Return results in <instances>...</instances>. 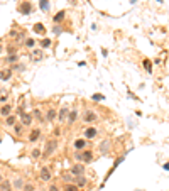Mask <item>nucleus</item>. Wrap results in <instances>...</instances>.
<instances>
[{"instance_id":"nucleus-43","label":"nucleus","mask_w":169,"mask_h":191,"mask_svg":"<svg viewBox=\"0 0 169 191\" xmlns=\"http://www.w3.org/2000/svg\"><path fill=\"white\" fill-rule=\"evenodd\" d=\"M162 167H164V169H166V171H169V162H166V164H164Z\"/></svg>"},{"instance_id":"nucleus-19","label":"nucleus","mask_w":169,"mask_h":191,"mask_svg":"<svg viewBox=\"0 0 169 191\" xmlns=\"http://www.w3.org/2000/svg\"><path fill=\"white\" fill-rule=\"evenodd\" d=\"M68 112H70V108H68V107H61V108H59V110H58V120H59V122H64V120H66Z\"/></svg>"},{"instance_id":"nucleus-22","label":"nucleus","mask_w":169,"mask_h":191,"mask_svg":"<svg viewBox=\"0 0 169 191\" xmlns=\"http://www.w3.org/2000/svg\"><path fill=\"white\" fill-rule=\"evenodd\" d=\"M0 191H14L10 179H4V181L0 183Z\"/></svg>"},{"instance_id":"nucleus-36","label":"nucleus","mask_w":169,"mask_h":191,"mask_svg":"<svg viewBox=\"0 0 169 191\" xmlns=\"http://www.w3.org/2000/svg\"><path fill=\"white\" fill-rule=\"evenodd\" d=\"M22 191H36L34 183H25V184H24V188H22Z\"/></svg>"},{"instance_id":"nucleus-44","label":"nucleus","mask_w":169,"mask_h":191,"mask_svg":"<svg viewBox=\"0 0 169 191\" xmlns=\"http://www.w3.org/2000/svg\"><path fill=\"white\" fill-rule=\"evenodd\" d=\"M4 179H5V178H4V174L0 173V183H2V181H4Z\"/></svg>"},{"instance_id":"nucleus-34","label":"nucleus","mask_w":169,"mask_h":191,"mask_svg":"<svg viewBox=\"0 0 169 191\" xmlns=\"http://www.w3.org/2000/svg\"><path fill=\"white\" fill-rule=\"evenodd\" d=\"M142 64H144V68H146V71L147 73H152V63H151V59H144L142 61Z\"/></svg>"},{"instance_id":"nucleus-31","label":"nucleus","mask_w":169,"mask_h":191,"mask_svg":"<svg viewBox=\"0 0 169 191\" xmlns=\"http://www.w3.org/2000/svg\"><path fill=\"white\" fill-rule=\"evenodd\" d=\"M22 130H24V125L22 124H15V125H14V134H15V135H22Z\"/></svg>"},{"instance_id":"nucleus-14","label":"nucleus","mask_w":169,"mask_h":191,"mask_svg":"<svg viewBox=\"0 0 169 191\" xmlns=\"http://www.w3.org/2000/svg\"><path fill=\"white\" fill-rule=\"evenodd\" d=\"M76 120H78V110H70L68 112V117H66V122H68V125H73Z\"/></svg>"},{"instance_id":"nucleus-40","label":"nucleus","mask_w":169,"mask_h":191,"mask_svg":"<svg viewBox=\"0 0 169 191\" xmlns=\"http://www.w3.org/2000/svg\"><path fill=\"white\" fill-rule=\"evenodd\" d=\"M7 53H9V54H15V48H14V46H7Z\"/></svg>"},{"instance_id":"nucleus-37","label":"nucleus","mask_w":169,"mask_h":191,"mask_svg":"<svg viewBox=\"0 0 169 191\" xmlns=\"http://www.w3.org/2000/svg\"><path fill=\"white\" fill-rule=\"evenodd\" d=\"M53 32H54V34H56V36H59V34L63 32V29L59 27V24H54V27H53Z\"/></svg>"},{"instance_id":"nucleus-13","label":"nucleus","mask_w":169,"mask_h":191,"mask_svg":"<svg viewBox=\"0 0 169 191\" xmlns=\"http://www.w3.org/2000/svg\"><path fill=\"white\" fill-rule=\"evenodd\" d=\"M9 115H12V105L10 103H2L0 105V117H9Z\"/></svg>"},{"instance_id":"nucleus-8","label":"nucleus","mask_w":169,"mask_h":191,"mask_svg":"<svg viewBox=\"0 0 169 191\" xmlns=\"http://www.w3.org/2000/svg\"><path fill=\"white\" fill-rule=\"evenodd\" d=\"M19 119H20V124H22L24 127H30L32 122H34V119H32V115H30L29 112H22V114L19 115Z\"/></svg>"},{"instance_id":"nucleus-47","label":"nucleus","mask_w":169,"mask_h":191,"mask_svg":"<svg viewBox=\"0 0 169 191\" xmlns=\"http://www.w3.org/2000/svg\"><path fill=\"white\" fill-rule=\"evenodd\" d=\"M0 142H2V139H0Z\"/></svg>"},{"instance_id":"nucleus-6","label":"nucleus","mask_w":169,"mask_h":191,"mask_svg":"<svg viewBox=\"0 0 169 191\" xmlns=\"http://www.w3.org/2000/svg\"><path fill=\"white\" fill-rule=\"evenodd\" d=\"M17 10L22 15H30V12H32V4L30 2H20L17 7Z\"/></svg>"},{"instance_id":"nucleus-15","label":"nucleus","mask_w":169,"mask_h":191,"mask_svg":"<svg viewBox=\"0 0 169 191\" xmlns=\"http://www.w3.org/2000/svg\"><path fill=\"white\" fill-rule=\"evenodd\" d=\"M17 120H19V117L17 115H9V117H5V120H4V125L5 127H14L15 124H17Z\"/></svg>"},{"instance_id":"nucleus-29","label":"nucleus","mask_w":169,"mask_h":191,"mask_svg":"<svg viewBox=\"0 0 169 191\" xmlns=\"http://www.w3.org/2000/svg\"><path fill=\"white\" fill-rule=\"evenodd\" d=\"M64 15H66V12H64V10H59V12L53 17V22L54 24H59L61 20H64Z\"/></svg>"},{"instance_id":"nucleus-24","label":"nucleus","mask_w":169,"mask_h":191,"mask_svg":"<svg viewBox=\"0 0 169 191\" xmlns=\"http://www.w3.org/2000/svg\"><path fill=\"white\" fill-rule=\"evenodd\" d=\"M32 29H34L36 34H41V36H44V34H46V27H44V24H42V22H36Z\"/></svg>"},{"instance_id":"nucleus-11","label":"nucleus","mask_w":169,"mask_h":191,"mask_svg":"<svg viewBox=\"0 0 169 191\" xmlns=\"http://www.w3.org/2000/svg\"><path fill=\"white\" fill-rule=\"evenodd\" d=\"M91 161H93V152H91L90 149L81 150V161L80 162H83V164H90Z\"/></svg>"},{"instance_id":"nucleus-28","label":"nucleus","mask_w":169,"mask_h":191,"mask_svg":"<svg viewBox=\"0 0 169 191\" xmlns=\"http://www.w3.org/2000/svg\"><path fill=\"white\" fill-rule=\"evenodd\" d=\"M12 71H25V63H15V64H12V66H9Z\"/></svg>"},{"instance_id":"nucleus-9","label":"nucleus","mask_w":169,"mask_h":191,"mask_svg":"<svg viewBox=\"0 0 169 191\" xmlns=\"http://www.w3.org/2000/svg\"><path fill=\"white\" fill-rule=\"evenodd\" d=\"M12 75H14V71H12L9 66L4 68V69H0V81H2V83H7V81L12 78Z\"/></svg>"},{"instance_id":"nucleus-30","label":"nucleus","mask_w":169,"mask_h":191,"mask_svg":"<svg viewBox=\"0 0 169 191\" xmlns=\"http://www.w3.org/2000/svg\"><path fill=\"white\" fill-rule=\"evenodd\" d=\"M42 156V149H37V147H34V149H32V152H30V157H32V159H39V157H41Z\"/></svg>"},{"instance_id":"nucleus-41","label":"nucleus","mask_w":169,"mask_h":191,"mask_svg":"<svg viewBox=\"0 0 169 191\" xmlns=\"http://www.w3.org/2000/svg\"><path fill=\"white\" fill-rule=\"evenodd\" d=\"M47 191H61V190H59V188H58L56 184H51L49 188H47Z\"/></svg>"},{"instance_id":"nucleus-16","label":"nucleus","mask_w":169,"mask_h":191,"mask_svg":"<svg viewBox=\"0 0 169 191\" xmlns=\"http://www.w3.org/2000/svg\"><path fill=\"white\" fill-rule=\"evenodd\" d=\"M19 59H20V56H19L17 53H15V54H9V56H5V64L12 66V64H15V63H19Z\"/></svg>"},{"instance_id":"nucleus-45","label":"nucleus","mask_w":169,"mask_h":191,"mask_svg":"<svg viewBox=\"0 0 169 191\" xmlns=\"http://www.w3.org/2000/svg\"><path fill=\"white\" fill-rule=\"evenodd\" d=\"M157 2H159V4H162V2H164V0H157Z\"/></svg>"},{"instance_id":"nucleus-38","label":"nucleus","mask_w":169,"mask_h":191,"mask_svg":"<svg viewBox=\"0 0 169 191\" xmlns=\"http://www.w3.org/2000/svg\"><path fill=\"white\" fill-rule=\"evenodd\" d=\"M64 179H66V183H75V176L73 174H68V176H64Z\"/></svg>"},{"instance_id":"nucleus-21","label":"nucleus","mask_w":169,"mask_h":191,"mask_svg":"<svg viewBox=\"0 0 169 191\" xmlns=\"http://www.w3.org/2000/svg\"><path fill=\"white\" fill-rule=\"evenodd\" d=\"M75 184L78 186V188H85V186L88 184V178H85V174H83V176H76Z\"/></svg>"},{"instance_id":"nucleus-23","label":"nucleus","mask_w":169,"mask_h":191,"mask_svg":"<svg viewBox=\"0 0 169 191\" xmlns=\"http://www.w3.org/2000/svg\"><path fill=\"white\" fill-rule=\"evenodd\" d=\"M39 9H41V12L47 14L51 10V4H49V0H39Z\"/></svg>"},{"instance_id":"nucleus-27","label":"nucleus","mask_w":169,"mask_h":191,"mask_svg":"<svg viewBox=\"0 0 169 191\" xmlns=\"http://www.w3.org/2000/svg\"><path fill=\"white\" fill-rule=\"evenodd\" d=\"M108 150H110V140H103V142L100 144V152H102V154H107V152H108Z\"/></svg>"},{"instance_id":"nucleus-33","label":"nucleus","mask_w":169,"mask_h":191,"mask_svg":"<svg viewBox=\"0 0 169 191\" xmlns=\"http://www.w3.org/2000/svg\"><path fill=\"white\" fill-rule=\"evenodd\" d=\"M91 100H93V102H103V100H105V95H103V93H93V95H91Z\"/></svg>"},{"instance_id":"nucleus-12","label":"nucleus","mask_w":169,"mask_h":191,"mask_svg":"<svg viewBox=\"0 0 169 191\" xmlns=\"http://www.w3.org/2000/svg\"><path fill=\"white\" fill-rule=\"evenodd\" d=\"M86 147H88V140L85 137L75 140V144H73V149H75V150H85Z\"/></svg>"},{"instance_id":"nucleus-26","label":"nucleus","mask_w":169,"mask_h":191,"mask_svg":"<svg viewBox=\"0 0 169 191\" xmlns=\"http://www.w3.org/2000/svg\"><path fill=\"white\" fill-rule=\"evenodd\" d=\"M32 119H37L39 122H46V119L42 117V112H41V108H34V112H32Z\"/></svg>"},{"instance_id":"nucleus-35","label":"nucleus","mask_w":169,"mask_h":191,"mask_svg":"<svg viewBox=\"0 0 169 191\" xmlns=\"http://www.w3.org/2000/svg\"><path fill=\"white\" fill-rule=\"evenodd\" d=\"M78 190H80V188H78L75 183H68V184L64 186V190H63V191H78Z\"/></svg>"},{"instance_id":"nucleus-2","label":"nucleus","mask_w":169,"mask_h":191,"mask_svg":"<svg viewBox=\"0 0 169 191\" xmlns=\"http://www.w3.org/2000/svg\"><path fill=\"white\" fill-rule=\"evenodd\" d=\"M98 120V114L95 112V110H86L85 114H83V122L85 124H93Z\"/></svg>"},{"instance_id":"nucleus-1","label":"nucleus","mask_w":169,"mask_h":191,"mask_svg":"<svg viewBox=\"0 0 169 191\" xmlns=\"http://www.w3.org/2000/svg\"><path fill=\"white\" fill-rule=\"evenodd\" d=\"M58 139H47L46 144H44V149H42V156L44 157H49V156H53L56 150H58Z\"/></svg>"},{"instance_id":"nucleus-7","label":"nucleus","mask_w":169,"mask_h":191,"mask_svg":"<svg viewBox=\"0 0 169 191\" xmlns=\"http://www.w3.org/2000/svg\"><path fill=\"white\" fill-rule=\"evenodd\" d=\"M44 59V51L41 48H36L32 49V53H30V61L32 63H39V61Z\"/></svg>"},{"instance_id":"nucleus-18","label":"nucleus","mask_w":169,"mask_h":191,"mask_svg":"<svg viewBox=\"0 0 169 191\" xmlns=\"http://www.w3.org/2000/svg\"><path fill=\"white\" fill-rule=\"evenodd\" d=\"M24 184H25V183H24V179H22V178H15L14 181H12V188H14L15 191H22Z\"/></svg>"},{"instance_id":"nucleus-10","label":"nucleus","mask_w":169,"mask_h":191,"mask_svg":"<svg viewBox=\"0 0 169 191\" xmlns=\"http://www.w3.org/2000/svg\"><path fill=\"white\" fill-rule=\"evenodd\" d=\"M41 135H42L41 129H39V127H36V129H32V130L29 132V137H27V140H29V142H37V140L41 139Z\"/></svg>"},{"instance_id":"nucleus-5","label":"nucleus","mask_w":169,"mask_h":191,"mask_svg":"<svg viewBox=\"0 0 169 191\" xmlns=\"http://www.w3.org/2000/svg\"><path fill=\"white\" fill-rule=\"evenodd\" d=\"M70 174H73V176H83L85 174V164L83 162H78V164H73L70 169Z\"/></svg>"},{"instance_id":"nucleus-17","label":"nucleus","mask_w":169,"mask_h":191,"mask_svg":"<svg viewBox=\"0 0 169 191\" xmlns=\"http://www.w3.org/2000/svg\"><path fill=\"white\" fill-rule=\"evenodd\" d=\"M44 119H46L47 122H54V120L58 119V110H56V108H49Z\"/></svg>"},{"instance_id":"nucleus-3","label":"nucleus","mask_w":169,"mask_h":191,"mask_svg":"<svg viewBox=\"0 0 169 191\" xmlns=\"http://www.w3.org/2000/svg\"><path fill=\"white\" fill-rule=\"evenodd\" d=\"M98 135V129L93 125H88L86 129H85V132H83V137L86 139V140H91V139H95Z\"/></svg>"},{"instance_id":"nucleus-25","label":"nucleus","mask_w":169,"mask_h":191,"mask_svg":"<svg viewBox=\"0 0 169 191\" xmlns=\"http://www.w3.org/2000/svg\"><path fill=\"white\" fill-rule=\"evenodd\" d=\"M24 46H25L27 49H36V46H37V41H36L34 37H25Z\"/></svg>"},{"instance_id":"nucleus-39","label":"nucleus","mask_w":169,"mask_h":191,"mask_svg":"<svg viewBox=\"0 0 169 191\" xmlns=\"http://www.w3.org/2000/svg\"><path fill=\"white\" fill-rule=\"evenodd\" d=\"M75 159H76L78 162L81 161V150H75Z\"/></svg>"},{"instance_id":"nucleus-48","label":"nucleus","mask_w":169,"mask_h":191,"mask_svg":"<svg viewBox=\"0 0 169 191\" xmlns=\"http://www.w3.org/2000/svg\"><path fill=\"white\" fill-rule=\"evenodd\" d=\"M36 191H37V190H36Z\"/></svg>"},{"instance_id":"nucleus-32","label":"nucleus","mask_w":169,"mask_h":191,"mask_svg":"<svg viewBox=\"0 0 169 191\" xmlns=\"http://www.w3.org/2000/svg\"><path fill=\"white\" fill-rule=\"evenodd\" d=\"M0 103H9V93H7L5 90L0 91Z\"/></svg>"},{"instance_id":"nucleus-46","label":"nucleus","mask_w":169,"mask_h":191,"mask_svg":"<svg viewBox=\"0 0 169 191\" xmlns=\"http://www.w3.org/2000/svg\"><path fill=\"white\" fill-rule=\"evenodd\" d=\"M0 54H2V44H0Z\"/></svg>"},{"instance_id":"nucleus-4","label":"nucleus","mask_w":169,"mask_h":191,"mask_svg":"<svg viewBox=\"0 0 169 191\" xmlns=\"http://www.w3.org/2000/svg\"><path fill=\"white\" fill-rule=\"evenodd\" d=\"M39 178H41V181H44V183H49L51 179H53V173H51V169L47 166L41 167V171H39Z\"/></svg>"},{"instance_id":"nucleus-42","label":"nucleus","mask_w":169,"mask_h":191,"mask_svg":"<svg viewBox=\"0 0 169 191\" xmlns=\"http://www.w3.org/2000/svg\"><path fill=\"white\" fill-rule=\"evenodd\" d=\"M128 96H130V98H134V100H139V96H135L134 93H132V91H130V90H128Z\"/></svg>"},{"instance_id":"nucleus-20","label":"nucleus","mask_w":169,"mask_h":191,"mask_svg":"<svg viewBox=\"0 0 169 191\" xmlns=\"http://www.w3.org/2000/svg\"><path fill=\"white\" fill-rule=\"evenodd\" d=\"M51 46H53V41H51L49 37H42L41 41H39V48H41L42 51H44V49H49Z\"/></svg>"}]
</instances>
